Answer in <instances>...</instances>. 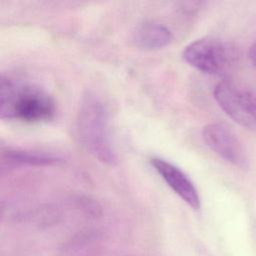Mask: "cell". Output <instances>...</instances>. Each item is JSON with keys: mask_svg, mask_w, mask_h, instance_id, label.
Wrapping results in <instances>:
<instances>
[{"mask_svg": "<svg viewBox=\"0 0 256 256\" xmlns=\"http://www.w3.org/2000/svg\"><path fill=\"white\" fill-rule=\"evenodd\" d=\"M76 135L82 147L98 161L114 166L117 154L110 134V115L107 105L95 93L87 92L79 104Z\"/></svg>", "mask_w": 256, "mask_h": 256, "instance_id": "6da1fadb", "label": "cell"}, {"mask_svg": "<svg viewBox=\"0 0 256 256\" xmlns=\"http://www.w3.org/2000/svg\"><path fill=\"white\" fill-rule=\"evenodd\" d=\"M55 113V101L44 89L12 77L1 78L0 115L2 119L40 123L53 119Z\"/></svg>", "mask_w": 256, "mask_h": 256, "instance_id": "7a4b0ae2", "label": "cell"}, {"mask_svg": "<svg viewBox=\"0 0 256 256\" xmlns=\"http://www.w3.org/2000/svg\"><path fill=\"white\" fill-rule=\"evenodd\" d=\"M219 107L234 122L256 131V86L234 80L219 82L213 91Z\"/></svg>", "mask_w": 256, "mask_h": 256, "instance_id": "3957f363", "label": "cell"}, {"mask_svg": "<svg viewBox=\"0 0 256 256\" xmlns=\"http://www.w3.org/2000/svg\"><path fill=\"white\" fill-rule=\"evenodd\" d=\"M238 54L230 43L214 37H204L189 43L183 50L184 60L207 74H223L235 64Z\"/></svg>", "mask_w": 256, "mask_h": 256, "instance_id": "277c9868", "label": "cell"}, {"mask_svg": "<svg viewBox=\"0 0 256 256\" xmlns=\"http://www.w3.org/2000/svg\"><path fill=\"white\" fill-rule=\"evenodd\" d=\"M205 144L223 160L245 169L248 160L243 146L236 133L224 123H210L202 130Z\"/></svg>", "mask_w": 256, "mask_h": 256, "instance_id": "5b68a950", "label": "cell"}, {"mask_svg": "<svg viewBox=\"0 0 256 256\" xmlns=\"http://www.w3.org/2000/svg\"><path fill=\"white\" fill-rule=\"evenodd\" d=\"M150 164L175 194L191 208L195 210L200 208L201 201L198 190L193 181L181 168L160 157L151 158Z\"/></svg>", "mask_w": 256, "mask_h": 256, "instance_id": "8992f818", "label": "cell"}, {"mask_svg": "<svg viewBox=\"0 0 256 256\" xmlns=\"http://www.w3.org/2000/svg\"><path fill=\"white\" fill-rule=\"evenodd\" d=\"M172 39L171 30L166 25L153 20L143 21L138 24L132 35V40L136 46L148 50L166 47L171 43Z\"/></svg>", "mask_w": 256, "mask_h": 256, "instance_id": "52a82bcc", "label": "cell"}, {"mask_svg": "<svg viewBox=\"0 0 256 256\" xmlns=\"http://www.w3.org/2000/svg\"><path fill=\"white\" fill-rule=\"evenodd\" d=\"M62 163V158L41 151L15 148H5L1 151L2 169L18 166H58Z\"/></svg>", "mask_w": 256, "mask_h": 256, "instance_id": "ba28073f", "label": "cell"}, {"mask_svg": "<svg viewBox=\"0 0 256 256\" xmlns=\"http://www.w3.org/2000/svg\"><path fill=\"white\" fill-rule=\"evenodd\" d=\"M249 59L251 63L256 67V42L251 46L249 50Z\"/></svg>", "mask_w": 256, "mask_h": 256, "instance_id": "9c48e42d", "label": "cell"}]
</instances>
